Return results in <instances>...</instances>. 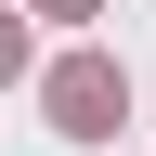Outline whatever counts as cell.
I'll return each instance as SVG.
<instances>
[{"instance_id": "cell-1", "label": "cell", "mask_w": 156, "mask_h": 156, "mask_svg": "<svg viewBox=\"0 0 156 156\" xmlns=\"http://www.w3.org/2000/svg\"><path fill=\"white\" fill-rule=\"evenodd\" d=\"M39 104H52V130H65V143H104L117 117H130V78H117L104 52H65V65H52V91H39Z\"/></svg>"}, {"instance_id": "cell-3", "label": "cell", "mask_w": 156, "mask_h": 156, "mask_svg": "<svg viewBox=\"0 0 156 156\" xmlns=\"http://www.w3.org/2000/svg\"><path fill=\"white\" fill-rule=\"evenodd\" d=\"M39 13H91V0H39Z\"/></svg>"}, {"instance_id": "cell-2", "label": "cell", "mask_w": 156, "mask_h": 156, "mask_svg": "<svg viewBox=\"0 0 156 156\" xmlns=\"http://www.w3.org/2000/svg\"><path fill=\"white\" fill-rule=\"evenodd\" d=\"M13 65H26V26H13V13H0V78H13Z\"/></svg>"}]
</instances>
